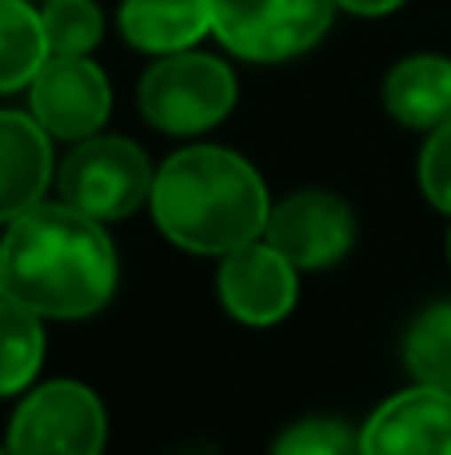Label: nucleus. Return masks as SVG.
<instances>
[{
    "instance_id": "f257e3e1",
    "label": "nucleus",
    "mask_w": 451,
    "mask_h": 455,
    "mask_svg": "<svg viewBox=\"0 0 451 455\" xmlns=\"http://www.w3.org/2000/svg\"><path fill=\"white\" fill-rule=\"evenodd\" d=\"M116 251L100 220L72 204H36L0 240V296L48 320H76L108 304Z\"/></svg>"
},
{
    "instance_id": "f03ea898",
    "label": "nucleus",
    "mask_w": 451,
    "mask_h": 455,
    "mask_svg": "<svg viewBox=\"0 0 451 455\" xmlns=\"http://www.w3.org/2000/svg\"><path fill=\"white\" fill-rule=\"evenodd\" d=\"M152 216L160 232L188 251L224 256L268 228V192L244 156L228 148H184L152 180Z\"/></svg>"
},
{
    "instance_id": "7ed1b4c3",
    "label": "nucleus",
    "mask_w": 451,
    "mask_h": 455,
    "mask_svg": "<svg viewBox=\"0 0 451 455\" xmlns=\"http://www.w3.org/2000/svg\"><path fill=\"white\" fill-rule=\"evenodd\" d=\"M236 104V76L224 60L204 52H168L144 72L140 112L152 128L192 136L220 124Z\"/></svg>"
},
{
    "instance_id": "20e7f679",
    "label": "nucleus",
    "mask_w": 451,
    "mask_h": 455,
    "mask_svg": "<svg viewBox=\"0 0 451 455\" xmlns=\"http://www.w3.org/2000/svg\"><path fill=\"white\" fill-rule=\"evenodd\" d=\"M212 32L244 60H288L328 32L336 0H208Z\"/></svg>"
},
{
    "instance_id": "39448f33",
    "label": "nucleus",
    "mask_w": 451,
    "mask_h": 455,
    "mask_svg": "<svg viewBox=\"0 0 451 455\" xmlns=\"http://www.w3.org/2000/svg\"><path fill=\"white\" fill-rule=\"evenodd\" d=\"M152 164L124 136H88L72 148L60 168L64 204L96 216V220H120L132 216L152 196Z\"/></svg>"
},
{
    "instance_id": "423d86ee",
    "label": "nucleus",
    "mask_w": 451,
    "mask_h": 455,
    "mask_svg": "<svg viewBox=\"0 0 451 455\" xmlns=\"http://www.w3.org/2000/svg\"><path fill=\"white\" fill-rule=\"evenodd\" d=\"M108 419L84 384L56 379L44 384L16 408L8 427L12 455H100Z\"/></svg>"
},
{
    "instance_id": "0eeeda50",
    "label": "nucleus",
    "mask_w": 451,
    "mask_h": 455,
    "mask_svg": "<svg viewBox=\"0 0 451 455\" xmlns=\"http://www.w3.org/2000/svg\"><path fill=\"white\" fill-rule=\"evenodd\" d=\"M36 124L60 140H88L112 112L108 76L88 56H48L28 84Z\"/></svg>"
},
{
    "instance_id": "6e6552de",
    "label": "nucleus",
    "mask_w": 451,
    "mask_h": 455,
    "mask_svg": "<svg viewBox=\"0 0 451 455\" xmlns=\"http://www.w3.org/2000/svg\"><path fill=\"white\" fill-rule=\"evenodd\" d=\"M268 243L284 251L296 267H332L348 256L356 240L352 208L332 192H296L268 216Z\"/></svg>"
},
{
    "instance_id": "1a4fd4ad",
    "label": "nucleus",
    "mask_w": 451,
    "mask_h": 455,
    "mask_svg": "<svg viewBox=\"0 0 451 455\" xmlns=\"http://www.w3.org/2000/svg\"><path fill=\"white\" fill-rule=\"evenodd\" d=\"M360 455H451V392L415 384L384 400L360 432Z\"/></svg>"
},
{
    "instance_id": "9d476101",
    "label": "nucleus",
    "mask_w": 451,
    "mask_h": 455,
    "mask_svg": "<svg viewBox=\"0 0 451 455\" xmlns=\"http://www.w3.org/2000/svg\"><path fill=\"white\" fill-rule=\"evenodd\" d=\"M216 288L236 320L276 323L296 304V264L272 243H240V248L224 251Z\"/></svg>"
},
{
    "instance_id": "9b49d317",
    "label": "nucleus",
    "mask_w": 451,
    "mask_h": 455,
    "mask_svg": "<svg viewBox=\"0 0 451 455\" xmlns=\"http://www.w3.org/2000/svg\"><path fill=\"white\" fill-rule=\"evenodd\" d=\"M52 176V144L36 116L0 112V224L40 204Z\"/></svg>"
},
{
    "instance_id": "f8f14e48",
    "label": "nucleus",
    "mask_w": 451,
    "mask_h": 455,
    "mask_svg": "<svg viewBox=\"0 0 451 455\" xmlns=\"http://www.w3.org/2000/svg\"><path fill=\"white\" fill-rule=\"evenodd\" d=\"M120 32L140 52L168 56L192 48L204 32H212L208 0H124Z\"/></svg>"
},
{
    "instance_id": "ddd939ff",
    "label": "nucleus",
    "mask_w": 451,
    "mask_h": 455,
    "mask_svg": "<svg viewBox=\"0 0 451 455\" xmlns=\"http://www.w3.org/2000/svg\"><path fill=\"white\" fill-rule=\"evenodd\" d=\"M384 104L407 128H439L451 120V60L447 56H407L384 80Z\"/></svg>"
},
{
    "instance_id": "4468645a",
    "label": "nucleus",
    "mask_w": 451,
    "mask_h": 455,
    "mask_svg": "<svg viewBox=\"0 0 451 455\" xmlns=\"http://www.w3.org/2000/svg\"><path fill=\"white\" fill-rule=\"evenodd\" d=\"M48 60L44 20L28 0H0V92L32 84Z\"/></svg>"
},
{
    "instance_id": "2eb2a0df",
    "label": "nucleus",
    "mask_w": 451,
    "mask_h": 455,
    "mask_svg": "<svg viewBox=\"0 0 451 455\" xmlns=\"http://www.w3.org/2000/svg\"><path fill=\"white\" fill-rule=\"evenodd\" d=\"M44 315L0 296V395H16L32 384L44 360Z\"/></svg>"
},
{
    "instance_id": "dca6fc26",
    "label": "nucleus",
    "mask_w": 451,
    "mask_h": 455,
    "mask_svg": "<svg viewBox=\"0 0 451 455\" xmlns=\"http://www.w3.org/2000/svg\"><path fill=\"white\" fill-rule=\"evenodd\" d=\"M404 355L420 384L451 392V304L428 307V312L412 323Z\"/></svg>"
},
{
    "instance_id": "f3484780",
    "label": "nucleus",
    "mask_w": 451,
    "mask_h": 455,
    "mask_svg": "<svg viewBox=\"0 0 451 455\" xmlns=\"http://www.w3.org/2000/svg\"><path fill=\"white\" fill-rule=\"evenodd\" d=\"M40 20L48 56H88L104 36V16L92 0H44Z\"/></svg>"
},
{
    "instance_id": "a211bd4d",
    "label": "nucleus",
    "mask_w": 451,
    "mask_h": 455,
    "mask_svg": "<svg viewBox=\"0 0 451 455\" xmlns=\"http://www.w3.org/2000/svg\"><path fill=\"white\" fill-rule=\"evenodd\" d=\"M272 455H360V435L340 419H304L280 435Z\"/></svg>"
},
{
    "instance_id": "6ab92c4d",
    "label": "nucleus",
    "mask_w": 451,
    "mask_h": 455,
    "mask_svg": "<svg viewBox=\"0 0 451 455\" xmlns=\"http://www.w3.org/2000/svg\"><path fill=\"white\" fill-rule=\"evenodd\" d=\"M420 184L439 212H451V120L431 128V140L423 144Z\"/></svg>"
},
{
    "instance_id": "aec40b11",
    "label": "nucleus",
    "mask_w": 451,
    "mask_h": 455,
    "mask_svg": "<svg viewBox=\"0 0 451 455\" xmlns=\"http://www.w3.org/2000/svg\"><path fill=\"white\" fill-rule=\"evenodd\" d=\"M336 4L356 16H384V12H392V8H400L404 0H336Z\"/></svg>"
},
{
    "instance_id": "412c9836",
    "label": "nucleus",
    "mask_w": 451,
    "mask_h": 455,
    "mask_svg": "<svg viewBox=\"0 0 451 455\" xmlns=\"http://www.w3.org/2000/svg\"><path fill=\"white\" fill-rule=\"evenodd\" d=\"M0 455H12V451H8V448H0Z\"/></svg>"
},
{
    "instance_id": "4be33fe9",
    "label": "nucleus",
    "mask_w": 451,
    "mask_h": 455,
    "mask_svg": "<svg viewBox=\"0 0 451 455\" xmlns=\"http://www.w3.org/2000/svg\"><path fill=\"white\" fill-rule=\"evenodd\" d=\"M447 251H451V240H447Z\"/></svg>"
}]
</instances>
